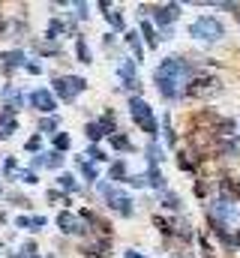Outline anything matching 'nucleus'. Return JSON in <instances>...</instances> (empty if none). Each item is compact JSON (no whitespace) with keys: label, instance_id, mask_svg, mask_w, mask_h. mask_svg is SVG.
Masks as SVG:
<instances>
[{"label":"nucleus","instance_id":"f257e3e1","mask_svg":"<svg viewBox=\"0 0 240 258\" xmlns=\"http://www.w3.org/2000/svg\"><path fill=\"white\" fill-rule=\"evenodd\" d=\"M189 75H192V69H189V63H183L180 57H168V60H162L159 69L153 72L159 93L168 96V99H174V96L183 93V84L189 81Z\"/></svg>","mask_w":240,"mask_h":258},{"label":"nucleus","instance_id":"f03ea898","mask_svg":"<svg viewBox=\"0 0 240 258\" xmlns=\"http://www.w3.org/2000/svg\"><path fill=\"white\" fill-rule=\"evenodd\" d=\"M222 33H225L222 24H219L216 18H207V15H204V18H195V21L189 24V36H195V39H210V42H213V39H219Z\"/></svg>","mask_w":240,"mask_h":258},{"label":"nucleus","instance_id":"7ed1b4c3","mask_svg":"<svg viewBox=\"0 0 240 258\" xmlns=\"http://www.w3.org/2000/svg\"><path fill=\"white\" fill-rule=\"evenodd\" d=\"M129 114H132V120L144 129V132L156 135V120H153V111H150V105H147L144 99H129Z\"/></svg>","mask_w":240,"mask_h":258},{"label":"nucleus","instance_id":"20e7f679","mask_svg":"<svg viewBox=\"0 0 240 258\" xmlns=\"http://www.w3.org/2000/svg\"><path fill=\"white\" fill-rule=\"evenodd\" d=\"M87 87V81L84 78H78V75H66V78H54V90H57V96L63 102H72L81 90Z\"/></svg>","mask_w":240,"mask_h":258},{"label":"nucleus","instance_id":"39448f33","mask_svg":"<svg viewBox=\"0 0 240 258\" xmlns=\"http://www.w3.org/2000/svg\"><path fill=\"white\" fill-rule=\"evenodd\" d=\"M99 189H102V195H105V201H108L111 210H117L120 216H129L132 213V198L126 192H120L114 186H99Z\"/></svg>","mask_w":240,"mask_h":258},{"label":"nucleus","instance_id":"423d86ee","mask_svg":"<svg viewBox=\"0 0 240 258\" xmlns=\"http://www.w3.org/2000/svg\"><path fill=\"white\" fill-rule=\"evenodd\" d=\"M30 105L39 108V111H45V114H51V111L57 108V102H54V96H51L48 90H33V93H30Z\"/></svg>","mask_w":240,"mask_h":258},{"label":"nucleus","instance_id":"0eeeda50","mask_svg":"<svg viewBox=\"0 0 240 258\" xmlns=\"http://www.w3.org/2000/svg\"><path fill=\"white\" fill-rule=\"evenodd\" d=\"M57 225H60V231H66V234H81L84 231V219H78V216H72L66 210L57 216Z\"/></svg>","mask_w":240,"mask_h":258},{"label":"nucleus","instance_id":"6e6552de","mask_svg":"<svg viewBox=\"0 0 240 258\" xmlns=\"http://www.w3.org/2000/svg\"><path fill=\"white\" fill-rule=\"evenodd\" d=\"M15 126H18V123H15V111L6 108V111L0 114V138H9V135L15 132Z\"/></svg>","mask_w":240,"mask_h":258},{"label":"nucleus","instance_id":"1a4fd4ad","mask_svg":"<svg viewBox=\"0 0 240 258\" xmlns=\"http://www.w3.org/2000/svg\"><path fill=\"white\" fill-rule=\"evenodd\" d=\"M177 12H180V6H177V3L159 6V9H156V21H159V24H171V21L177 18Z\"/></svg>","mask_w":240,"mask_h":258},{"label":"nucleus","instance_id":"9d476101","mask_svg":"<svg viewBox=\"0 0 240 258\" xmlns=\"http://www.w3.org/2000/svg\"><path fill=\"white\" fill-rule=\"evenodd\" d=\"M60 162H63V156L54 150V153H42V156H36V159H33V168H42V165H48V168H57Z\"/></svg>","mask_w":240,"mask_h":258},{"label":"nucleus","instance_id":"9b49d317","mask_svg":"<svg viewBox=\"0 0 240 258\" xmlns=\"http://www.w3.org/2000/svg\"><path fill=\"white\" fill-rule=\"evenodd\" d=\"M207 90H213V81L210 78H198V81H192V87H186L189 96H204Z\"/></svg>","mask_w":240,"mask_h":258},{"label":"nucleus","instance_id":"f8f14e48","mask_svg":"<svg viewBox=\"0 0 240 258\" xmlns=\"http://www.w3.org/2000/svg\"><path fill=\"white\" fill-rule=\"evenodd\" d=\"M141 36L147 39V45H150V48H153V45H159V36H156V30H153V24H150V21H144V24H141Z\"/></svg>","mask_w":240,"mask_h":258},{"label":"nucleus","instance_id":"ddd939ff","mask_svg":"<svg viewBox=\"0 0 240 258\" xmlns=\"http://www.w3.org/2000/svg\"><path fill=\"white\" fill-rule=\"evenodd\" d=\"M0 60H3V66H6V69H12V66H21L24 54H21V51H6V54H3Z\"/></svg>","mask_w":240,"mask_h":258},{"label":"nucleus","instance_id":"4468645a","mask_svg":"<svg viewBox=\"0 0 240 258\" xmlns=\"http://www.w3.org/2000/svg\"><path fill=\"white\" fill-rule=\"evenodd\" d=\"M3 99L9 102V111H15V108L21 105V96H18V93H15L12 87H6V90H3Z\"/></svg>","mask_w":240,"mask_h":258},{"label":"nucleus","instance_id":"2eb2a0df","mask_svg":"<svg viewBox=\"0 0 240 258\" xmlns=\"http://www.w3.org/2000/svg\"><path fill=\"white\" fill-rule=\"evenodd\" d=\"M126 42L135 48V60H141V39H138V33L132 30V33H126Z\"/></svg>","mask_w":240,"mask_h":258},{"label":"nucleus","instance_id":"dca6fc26","mask_svg":"<svg viewBox=\"0 0 240 258\" xmlns=\"http://www.w3.org/2000/svg\"><path fill=\"white\" fill-rule=\"evenodd\" d=\"M123 177H126V162L117 159V162L111 165V180H123Z\"/></svg>","mask_w":240,"mask_h":258},{"label":"nucleus","instance_id":"f3484780","mask_svg":"<svg viewBox=\"0 0 240 258\" xmlns=\"http://www.w3.org/2000/svg\"><path fill=\"white\" fill-rule=\"evenodd\" d=\"M57 183L63 186V189H66V192L78 189V183H75V177H72V174H60V177H57Z\"/></svg>","mask_w":240,"mask_h":258},{"label":"nucleus","instance_id":"a211bd4d","mask_svg":"<svg viewBox=\"0 0 240 258\" xmlns=\"http://www.w3.org/2000/svg\"><path fill=\"white\" fill-rule=\"evenodd\" d=\"M111 147H117V150H132V144H129L126 135H111Z\"/></svg>","mask_w":240,"mask_h":258},{"label":"nucleus","instance_id":"6ab92c4d","mask_svg":"<svg viewBox=\"0 0 240 258\" xmlns=\"http://www.w3.org/2000/svg\"><path fill=\"white\" fill-rule=\"evenodd\" d=\"M81 174H84L87 180H96V165L87 162V159H81Z\"/></svg>","mask_w":240,"mask_h":258},{"label":"nucleus","instance_id":"aec40b11","mask_svg":"<svg viewBox=\"0 0 240 258\" xmlns=\"http://www.w3.org/2000/svg\"><path fill=\"white\" fill-rule=\"evenodd\" d=\"M147 183H150V186H156V189H162V186H165V177L153 168V171H150V177H147Z\"/></svg>","mask_w":240,"mask_h":258},{"label":"nucleus","instance_id":"412c9836","mask_svg":"<svg viewBox=\"0 0 240 258\" xmlns=\"http://www.w3.org/2000/svg\"><path fill=\"white\" fill-rule=\"evenodd\" d=\"M177 165H180V168H186V171H192V168H195V159H192L189 153H180V156H177Z\"/></svg>","mask_w":240,"mask_h":258},{"label":"nucleus","instance_id":"4be33fe9","mask_svg":"<svg viewBox=\"0 0 240 258\" xmlns=\"http://www.w3.org/2000/svg\"><path fill=\"white\" fill-rule=\"evenodd\" d=\"M78 57H81V63H90V48L84 39H78Z\"/></svg>","mask_w":240,"mask_h":258},{"label":"nucleus","instance_id":"5701e85b","mask_svg":"<svg viewBox=\"0 0 240 258\" xmlns=\"http://www.w3.org/2000/svg\"><path fill=\"white\" fill-rule=\"evenodd\" d=\"M54 147H57V150H66V147H69V135H66V132H57V135H54Z\"/></svg>","mask_w":240,"mask_h":258},{"label":"nucleus","instance_id":"b1692460","mask_svg":"<svg viewBox=\"0 0 240 258\" xmlns=\"http://www.w3.org/2000/svg\"><path fill=\"white\" fill-rule=\"evenodd\" d=\"M39 129H42V132H51V129H57V117H45V120L39 123Z\"/></svg>","mask_w":240,"mask_h":258},{"label":"nucleus","instance_id":"393cba45","mask_svg":"<svg viewBox=\"0 0 240 258\" xmlns=\"http://www.w3.org/2000/svg\"><path fill=\"white\" fill-rule=\"evenodd\" d=\"M108 24H111V27H117V30H120V27H123V18H120L117 12H108Z\"/></svg>","mask_w":240,"mask_h":258},{"label":"nucleus","instance_id":"a878e982","mask_svg":"<svg viewBox=\"0 0 240 258\" xmlns=\"http://www.w3.org/2000/svg\"><path fill=\"white\" fill-rule=\"evenodd\" d=\"M3 171H6V174L12 177V174L18 171V165H15V159H6V162H3Z\"/></svg>","mask_w":240,"mask_h":258},{"label":"nucleus","instance_id":"bb28decb","mask_svg":"<svg viewBox=\"0 0 240 258\" xmlns=\"http://www.w3.org/2000/svg\"><path fill=\"white\" fill-rule=\"evenodd\" d=\"M15 174H18L24 183H36V174H33V171H15Z\"/></svg>","mask_w":240,"mask_h":258},{"label":"nucleus","instance_id":"cd10ccee","mask_svg":"<svg viewBox=\"0 0 240 258\" xmlns=\"http://www.w3.org/2000/svg\"><path fill=\"white\" fill-rule=\"evenodd\" d=\"M126 183H132V186H144V183H147V177H144V174H135V177H129Z\"/></svg>","mask_w":240,"mask_h":258},{"label":"nucleus","instance_id":"c85d7f7f","mask_svg":"<svg viewBox=\"0 0 240 258\" xmlns=\"http://www.w3.org/2000/svg\"><path fill=\"white\" fill-rule=\"evenodd\" d=\"M87 156H90V159H105V153H102L99 147H90V150H87Z\"/></svg>","mask_w":240,"mask_h":258},{"label":"nucleus","instance_id":"c756f323","mask_svg":"<svg viewBox=\"0 0 240 258\" xmlns=\"http://www.w3.org/2000/svg\"><path fill=\"white\" fill-rule=\"evenodd\" d=\"M165 204H168V207H180V201H177V195H171V192H165Z\"/></svg>","mask_w":240,"mask_h":258},{"label":"nucleus","instance_id":"7c9ffc66","mask_svg":"<svg viewBox=\"0 0 240 258\" xmlns=\"http://www.w3.org/2000/svg\"><path fill=\"white\" fill-rule=\"evenodd\" d=\"M39 144H42V141H39V135H33V138L27 141V150H39Z\"/></svg>","mask_w":240,"mask_h":258},{"label":"nucleus","instance_id":"2f4dec72","mask_svg":"<svg viewBox=\"0 0 240 258\" xmlns=\"http://www.w3.org/2000/svg\"><path fill=\"white\" fill-rule=\"evenodd\" d=\"M123 258H144V255H141V252H126Z\"/></svg>","mask_w":240,"mask_h":258},{"label":"nucleus","instance_id":"473e14b6","mask_svg":"<svg viewBox=\"0 0 240 258\" xmlns=\"http://www.w3.org/2000/svg\"><path fill=\"white\" fill-rule=\"evenodd\" d=\"M12 258H36L33 252H21V255H12Z\"/></svg>","mask_w":240,"mask_h":258},{"label":"nucleus","instance_id":"72a5a7b5","mask_svg":"<svg viewBox=\"0 0 240 258\" xmlns=\"http://www.w3.org/2000/svg\"><path fill=\"white\" fill-rule=\"evenodd\" d=\"M231 243H237V246H240V231H237V237H231Z\"/></svg>","mask_w":240,"mask_h":258}]
</instances>
